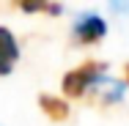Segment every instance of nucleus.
<instances>
[{"label":"nucleus","mask_w":129,"mask_h":126,"mask_svg":"<svg viewBox=\"0 0 129 126\" xmlns=\"http://www.w3.org/2000/svg\"><path fill=\"white\" fill-rule=\"evenodd\" d=\"M39 107L44 110V115L52 118V121H66L69 118V104L63 99H55V96H39Z\"/></svg>","instance_id":"obj_4"},{"label":"nucleus","mask_w":129,"mask_h":126,"mask_svg":"<svg viewBox=\"0 0 129 126\" xmlns=\"http://www.w3.org/2000/svg\"><path fill=\"white\" fill-rule=\"evenodd\" d=\"M72 33H74V38L80 44H96L107 36V22L96 11H82L72 25Z\"/></svg>","instance_id":"obj_2"},{"label":"nucleus","mask_w":129,"mask_h":126,"mask_svg":"<svg viewBox=\"0 0 129 126\" xmlns=\"http://www.w3.org/2000/svg\"><path fill=\"white\" fill-rule=\"evenodd\" d=\"M17 60H19V44H17V36H14L8 27L0 25V77L11 74Z\"/></svg>","instance_id":"obj_3"},{"label":"nucleus","mask_w":129,"mask_h":126,"mask_svg":"<svg viewBox=\"0 0 129 126\" xmlns=\"http://www.w3.org/2000/svg\"><path fill=\"white\" fill-rule=\"evenodd\" d=\"M107 3H110V11L113 14H118V17L129 14V0H107Z\"/></svg>","instance_id":"obj_6"},{"label":"nucleus","mask_w":129,"mask_h":126,"mask_svg":"<svg viewBox=\"0 0 129 126\" xmlns=\"http://www.w3.org/2000/svg\"><path fill=\"white\" fill-rule=\"evenodd\" d=\"M107 74V69H104V63H82L77 69H72L69 74L63 77V93L66 96H72V99H77V96H85L91 88H96L99 85V79Z\"/></svg>","instance_id":"obj_1"},{"label":"nucleus","mask_w":129,"mask_h":126,"mask_svg":"<svg viewBox=\"0 0 129 126\" xmlns=\"http://www.w3.org/2000/svg\"><path fill=\"white\" fill-rule=\"evenodd\" d=\"M22 11L27 14H39V11H47V14H60V6H52V0H14Z\"/></svg>","instance_id":"obj_5"}]
</instances>
